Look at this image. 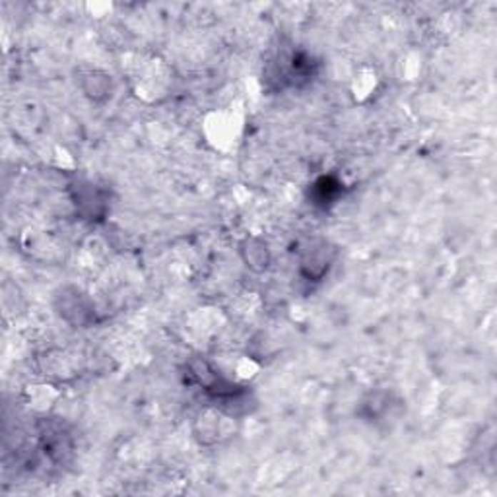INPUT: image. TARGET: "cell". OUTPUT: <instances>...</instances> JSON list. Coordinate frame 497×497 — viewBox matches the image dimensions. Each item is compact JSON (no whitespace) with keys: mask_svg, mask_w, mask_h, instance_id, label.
Listing matches in <instances>:
<instances>
[{"mask_svg":"<svg viewBox=\"0 0 497 497\" xmlns=\"http://www.w3.org/2000/svg\"><path fill=\"white\" fill-rule=\"evenodd\" d=\"M243 256H245L247 266H251L253 270H264L270 263L268 248L264 243L256 241V239L247 241V245L243 248Z\"/></svg>","mask_w":497,"mask_h":497,"instance_id":"cell-1","label":"cell"}]
</instances>
